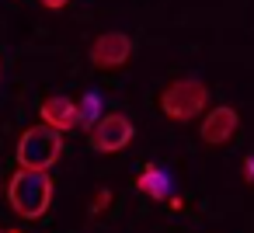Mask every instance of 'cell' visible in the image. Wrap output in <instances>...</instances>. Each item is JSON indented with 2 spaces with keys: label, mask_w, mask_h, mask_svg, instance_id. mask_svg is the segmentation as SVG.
Masks as SVG:
<instances>
[{
  "label": "cell",
  "mask_w": 254,
  "mask_h": 233,
  "mask_svg": "<svg viewBox=\"0 0 254 233\" xmlns=\"http://www.w3.org/2000/svg\"><path fill=\"white\" fill-rule=\"evenodd\" d=\"M39 4H42V7H49V11H60V7H66V4H70V0H39Z\"/></svg>",
  "instance_id": "8fae6325"
},
{
  "label": "cell",
  "mask_w": 254,
  "mask_h": 233,
  "mask_svg": "<svg viewBox=\"0 0 254 233\" xmlns=\"http://www.w3.org/2000/svg\"><path fill=\"white\" fill-rule=\"evenodd\" d=\"M39 118H42L46 125L60 129V132H70V129L80 125V108H77L73 98H66V94H53V98H46V101L39 105Z\"/></svg>",
  "instance_id": "8992f818"
},
{
  "label": "cell",
  "mask_w": 254,
  "mask_h": 233,
  "mask_svg": "<svg viewBox=\"0 0 254 233\" xmlns=\"http://www.w3.org/2000/svg\"><path fill=\"white\" fill-rule=\"evenodd\" d=\"M129 143H132V122L122 112L101 115L91 125V150H98V153H119Z\"/></svg>",
  "instance_id": "277c9868"
},
{
  "label": "cell",
  "mask_w": 254,
  "mask_h": 233,
  "mask_svg": "<svg viewBox=\"0 0 254 233\" xmlns=\"http://www.w3.org/2000/svg\"><path fill=\"white\" fill-rule=\"evenodd\" d=\"M209 105V87L195 77H178L160 91V112L174 122H191Z\"/></svg>",
  "instance_id": "3957f363"
},
{
  "label": "cell",
  "mask_w": 254,
  "mask_h": 233,
  "mask_svg": "<svg viewBox=\"0 0 254 233\" xmlns=\"http://www.w3.org/2000/svg\"><path fill=\"white\" fill-rule=\"evenodd\" d=\"M237 112L230 108V105H219V108H212L209 115H205V122H202V143H209V146H223V143H230L233 139V132H237Z\"/></svg>",
  "instance_id": "52a82bcc"
},
{
  "label": "cell",
  "mask_w": 254,
  "mask_h": 233,
  "mask_svg": "<svg viewBox=\"0 0 254 233\" xmlns=\"http://www.w3.org/2000/svg\"><path fill=\"white\" fill-rule=\"evenodd\" d=\"M77 108H80V125H84V129H91V125L101 118V98H98V91H87V94L80 98V105H77Z\"/></svg>",
  "instance_id": "9c48e42d"
},
{
  "label": "cell",
  "mask_w": 254,
  "mask_h": 233,
  "mask_svg": "<svg viewBox=\"0 0 254 233\" xmlns=\"http://www.w3.org/2000/svg\"><path fill=\"white\" fill-rule=\"evenodd\" d=\"M7 233H21V230H7Z\"/></svg>",
  "instance_id": "4fadbf2b"
},
{
  "label": "cell",
  "mask_w": 254,
  "mask_h": 233,
  "mask_svg": "<svg viewBox=\"0 0 254 233\" xmlns=\"http://www.w3.org/2000/svg\"><path fill=\"white\" fill-rule=\"evenodd\" d=\"M244 177L254 181V160H244Z\"/></svg>",
  "instance_id": "7c38bea8"
},
{
  "label": "cell",
  "mask_w": 254,
  "mask_h": 233,
  "mask_svg": "<svg viewBox=\"0 0 254 233\" xmlns=\"http://www.w3.org/2000/svg\"><path fill=\"white\" fill-rule=\"evenodd\" d=\"M108 205H112V191H108V188L94 191V198H91V212H94V216H101V212H105Z\"/></svg>",
  "instance_id": "30bf717a"
},
{
  "label": "cell",
  "mask_w": 254,
  "mask_h": 233,
  "mask_svg": "<svg viewBox=\"0 0 254 233\" xmlns=\"http://www.w3.org/2000/svg\"><path fill=\"white\" fill-rule=\"evenodd\" d=\"M0 188H4V184H0Z\"/></svg>",
  "instance_id": "9a60e30c"
},
{
  "label": "cell",
  "mask_w": 254,
  "mask_h": 233,
  "mask_svg": "<svg viewBox=\"0 0 254 233\" xmlns=\"http://www.w3.org/2000/svg\"><path fill=\"white\" fill-rule=\"evenodd\" d=\"M136 188H139L146 198H153V202H164V198H171V181H167V174H164L157 164H146V167L139 171V177H136Z\"/></svg>",
  "instance_id": "ba28073f"
},
{
  "label": "cell",
  "mask_w": 254,
  "mask_h": 233,
  "mask_svg": "<svg viewBox=\"0 0 254 233\" xmlns=\"http://www.w3.org/2000/svg\"><path fill=\"white\" fill-rule=\"evenodd\" d=\"M0 233H7V230H0Z\"/></svg>",
  "instance_id": "5bb4252c"
},
{
  "label": "cell",
  "mask_w": 254,
  "mask_h": 233,
  "mask_svg": "<svg viewBox=\"0 0 254 233\" xmlns=\"http://www.w3.org/2000/svg\"><path fill=\"white\" fill-rule=\"evenodd\" d=\"M7 202L18 216L25 219H42L53 205V177L49 171L35 167H18L14 177L7 181Z\"/></svg>",
  "instance_id": "6da1fadb"
},
{
  "label": "cell",
  "mask_w": 254,
  "mask_h": 233,
  "mask_svg": "<svg viewBox=\"0 0 254 233\" xmlns=\"http://www.w3.org/2000/svg\"><path fill=\"white\" fill-rule=\"evenodd\" d=\"M18 167H35V171H49L60 157H63V132L53 129V125H32L21 132L18 139Z\"/></svg>",
  "instance_id": "7a4b0ae2"
},
{
  "label": "cell",
  "mask_w": 254,
  "mask_h": 233,
  "mask_svg": "<svg viewBox=\"0 0 254 233\" xmlns=\"http://www.w3.org/2000/svg\"><path fill=\"white\" fill-rule=\"evenodd\" d=\"M132 56V39L126 32H105L91 42V63L98 70H119Z\"/></svg>",
  "instance_id": "5b68a950"
}]
</instances>
